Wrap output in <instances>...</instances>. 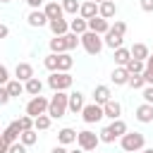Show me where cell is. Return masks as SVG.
Listing matches in <instances>:
<instances>
[{
    "label": "cell",
    "instance_id": "6da1fadb",
    "mask_svg": "<svg viewBox=\"0 0 153 153\" xmlns=\"http://www.w3.org/2000/svg\"><path fill=\"white\" fill-rule=\"evenodd\" d=\"M67 96L69 93H65V91H55L53 93V98L48 100V112H45L50 120L65 117V112H67Z\"/></svg>",
    "mask_w": 153,
    "mask_h": 153
},
{
    "label": "cell",
    "instance_id": "7a4b0ae2",
    "mask_svg": "<svg viewBox=\"0 0 153 153\" xmlns=\"http://www.w3.org/2000/svg\"><path fill=\"white\" fill-rule=\"evenodd\" d=\"M143 143H146V136L141 131H127L124 136H120V146L124 153H139L143 151Z\"/></svg>",
    "mask_w": 153,
    "mask_h": 153
},
{
    "label": "cell",
    "instance_id": "3957f363",
    "mask_svg": "<svg viewBox=\"0 0 153 153\" xmlns=\"http://www.w3.org/2000/svg\"><path fill=\"white\" fill-rule=\"evenodd\" d=\"M79 43L84 45V50H86L88 55H98V53L103 50V36H98V33H93V31L81 33V36H79Z\"/></svg>",
    "mask_w": 153,
    "mask_h": 153
},
{
    "label": "cell",
    "instance_id": "277c9868",
    "mask_svg": "<svg viewBox=\"0 0 153 153\" xmlns=\"http://www.w3.org/2000/svg\"><path fill=\"white\" fill-rule=\"evenodd\" d=\"M72 84H74V79L69 72H50V76H48V86L53 91H67Z\"/></svg>",
    "mask_w": 153,
    "mask_h": 153
},
{
    "label": "cell",
    "instance_id": "5b68a950",
    "mask_svg": "<svg viewBox=\"0 0 153 153\" xmlns=\"http://www.w3.org/2000/svg\"><path fill=\"white\" fill-rule=\"evenodd\" d=\"M76 143H79V148H81V151H96V148H98V143H100V139H98V134H96V131L84 129V131H76Z\"/></svg>",
    "mask_w": 153,
    "mask_h": 153
},
{
    "label": "cell",
    "instance_id": "8992f818",
    "mask_svg": "<svg viewBox=\"0 0 153 153\" xmlns=\"http://www.w3.org/2000/svg\"><path fill=\"white\" fill-rule=\"evenodd\" d=\"M48 112V98L45 96H33L29 103H26V115L29 117H38V115H45Z\"/></svg>",
    "mask_w": 153,
    "mask_h": 153
},
{
    "label": "cell",
    "instance_id": "52a82bcc",
    "mask_svg": "<svg viewBox=\"0 0 153 153\" xmlns=\"http://www.w3.org/2000/svg\"><path fill=\"white\" fill-rule=\"evenodd\" d=\"M81 120H84L86 124H96V122H100V120H103V108L96 105V103L84 105V110H81Z\"/></svg>",
    "mask_w": 153,
    "mask_h": 153
},
{
    "label": "cell",
    "instance_id": "ba28073f",
    "mask_svg": "<svg viewBox=\"0 0 153 153\" xmlns=\"http://www.w3.org/2000/svg\"><path fill=\"white\" fill-rule=\"evenodd\" d=\"M19 134H22V127H19V120H14L12 124H7L2 131H0V136L5 139V143L10 146V143H17L19 141Z\"/></svg>",
    "mask_w": 153,
    "mask_h": 153
},
{
    "label": "cell",
    "instance_id": "9c48e42d",
    "mask_svg": "<svg viewBox=\"0 0 153 153\" xmlns=\"http://www.w3.org/2000/svg\"><path fill=\"white\" fill-rule=\"evenodd\" d=\"M84 105H86V103H84V93H81V91H74V93L67 96V110H69V112L79 115V112L84 110Z\"/></svg>",
    "mask_w": 153,
    "mask_h": 153
},
{
    "label": "cell",
    "instance_id": "30bf717a",
    "mask_svg": "<svg viewBox=\"0 0 153 153\" xmlns=\"http://www.w3.org/2000/svg\"><path fill=\"white\" fill-rule=\"evenodd\" d=\"M108 100H112V93H110V86H105V84H98L96 88H93V103L96 105H105Z\"/></svg>",
    "mask_w": 153,
    "mask_h": 153
},
{
    "label": "cell",
    "instance_id": "8fae6325",
    "mask_svg": "<svg viewBox=\"0 0 153 153\" xmlns=\"http://www.w3.org/2000/svg\"><path fill=\"white\" fill-rule=\"evenodd\" d=\"M43 12H45L48 22H50V19H62V17H65V12H62V5H60L57 0H48V2L43 5Z\"/></svg>",
    "mask_w": 153,
    "mask_h": 153
},
{
    "label": "cell",
    "instance_id": "7c38bea8",
    "mask_svg": "<svg viewBox=\"0 0 153 153\" xmlns=\"http://www.w3.org/2000/svg\"><path fill=\"white\" fill-rule=\"evenodd\" d=\"M26 22H29V26H33V29L48 26V17H45V12H43V10H31V12H29V17H26Z\"/></svg>",
    "mask_w": 153,
    "mask_h": 153
},
{
    "label": "cell",
    "instance_id": "4fadbf2b",
    "mask_svg": "<svg viewBox=\"0 0 153 153\" xmlns=\"http://www.w3.org/2000/svg\"><path fill=\"white\" fill-rule=\"evenodd\" d=\"M108 29H110V22H108V19H103V17L88 19V31H93V33H98V36H105Z\"/></svg>",
    "mask_w": 153,
    "mask_h": 153
},
{
    "label": "cell",
    "instance_id": "5bb4252c",
    "mask_svg": "<svg viewBox=\"0 0 153 153\" xmlns=\"http://www.w3.org/2000/svg\"><path fill=\"white\" fill-rule=\"evenodd\" d=\"M31 76H33V67H31L29 62H17V67H14V79L24 84V81H29Z\"/></svg>",
    "mask_w": 153,
    "mask_h": 153
},
{
    "label": "cell",
    "instance_id": "9a60e30c",
    "mask_svg": "<svg viewBox=\"0 0 153 153\" xmlns=\"http://www.w3.org/2000/svg\"><path fill=\"white\" fill-rule=\"evenodd\" d=\"M79 17L81 19H93V17H98V5L96 2H91V0H86V2H81L79 5Z\"/></svg>",
    "mask_w": 153,
    "mask_h": 153
},
{
    "label": "cell",
    "instance_id": "2e32d148",
    "mask_svg": "<svg viewBox=\"0 0 153 153\" xmlns=\"http://www.w3.org/2000/svg\"><path fill=\"white\" fill-rule=\"evenodd\" d=\"M48 29L53 31V36H65L69 31V22L62 17V19H50L48 22Z\"/></svg>",
    "mask_w": 153,
    "mask_h": 153
},
{
    "label": "cell",
    "instance_id": "e0dca14e",
    "mask_svg": "<svg viewBox=\"0 0 153 153\" xmlns=\"http://www.w3.org/2000/svg\"><path fill=\"white\" fill-rule=\"evenodd\" d=\"M120 115H122V105H120L117 100H108V103L103 105V117H108V120H120Z\"/></svg>",
    "mask_w": 153,
    "mask_h": 153
},
{
    "label": "cell",
    "instance_id": "ac0fdd59",
    "mask_svg": "<svg viewBox=\"0 0 153 153\" xmlns=\"http://www.w3.org/2000/svg\"><path fill=\"white\" fill-rule=\"evenodd\" d=\"M141 124H148V122H153V105H148V103H141L139 108H136V115H134Z\"/></svg>",
    "mask_w": 153,
    "mask_h": 153
},
{
    "label": "cell",
    "instance_id": "d6986e66",
    "mask_svg": "<svg viewBox=\"0 0 153 153\" xmlns=\"http://www.w3.org/2000/svg\"><path fill=\"white\" fill-rule=\"evenodd\" d=\"M115 14H117V5H115L112 0H105V2H100V5H98V17H103V19H108V22H110Z\"/></svg>",
    "mask_w": 153,
    "mask_h": 153
},
{
    "label": "cell",
    "instance_id": "ffe728a7",
    "mask_svg": "<svg viewBox=\"0 0 153 153\" xmlns=\"http://www.w3.org/2000/svg\"><path fill=\"white\" fill-rule=\"evenodd\" d=\"M41 91H43V81L38 76H31L29 81H24V93H29L31 98L33 96H41Z\"/></svg>",
    "mask_w": 153,
    "mask_h": 153
},
{
    "label": "cell",
    "instance_id": "44dd1931",
    "mask_svg": "<svg viewBox=\"0 0 153 153\" xmlns=\"http://www.w3.org/2000/svg\"><path fill=\"white\" fill-rule=\"evenodd\" d=\"M129 76H131V74H129L124 67H115V69H112V74H110V79H112V84H115V86H127Z\"/></svg>",
    "mask_w": 153,
    "mask_h": 153
},
{
    "label": "cell",
    "instance_id": "7402d4cb",
    "mask_svg": "<svg viewBox=\"0 0 153 153\" xmlns=\"http://www.w3.org/2000/svg\"><path fill=\"white\" fill-rule=\"evenodd\" d=\"M122 41H124V36H120V33H115V31L108 29V33H105V38H103V45L117 50V48H122Z\"/></svg>",
    "mask_w": 153,
    "mask_h": 153
},
{
    "label": "cell",
    "instance_id": "603a6c76",
    "mask_svg": "<svg viewBox=\"0 0 153 153\" xmlns=\"http://www.w3.org/2000/svg\"><path fill=\"white\" fill-rule=\"evenodd\" d=\"M74 141H76V131L72 127H65V129L57 131V143L60 146H67V143H74Z\"/></svg>",
    "mask_w": 153,
    "mask_h": 153
},
{
    "label": "cell",
    "instance_id": "cb8c5ba5",
    "mask_svg": "<svg viewBox=\"0 0 153 153\" xmlns=\"http://www.w3.org/2000/svg\"><path fill=\"white\" fill-rule=\"evenodd\" d=\"M129 53H131V57H134V60H141V62H146V57L151 55L146 43H134V45L129 48Z\"/></svg>",
    "mask_w": 153,
    "mask_h": 153
},
{
    "label": "cell",
    "instance_id": "d4e9b609",
    "mask_svg": "<svg viewBox=\"0 0 153 153\" xmlns=\"http://www.w3.org/2000/svg\"><path fill=\"white\" fill-rule=\"evenodd\" d=\"M108 129H110V134L115 136V139H120V136H124L129 129H127V124H124V120L120 117V120H112L110 124H108Z\"/></svg>",
    "mask_w": 153,
    "mask_h": 153
},
{
    "label": "cell",
    "instance_id": "484cf974",
    "mask_svg": "<svg viewBox=\"0 0 153 153\" xmlns=\"http://www.w3.org/2000/svg\"><path fill=\"white\" fill-rule=\"evenodd\" d=\"M69 31H72V33H76V36H81V33H86V31H88V22H86V19H81V17H74V19L69 22Z\"/></svg>",
    "mask_w": 153,
    "mask_h": 153
},
{
    "label": "cell",
    "instance_id": "4316f807",
    "mask_svg": "<svg viewBox=\"0 0 153 153\" xmlns=\"http://www.w3.org/2000/svg\"><path fill=\"white\" fill-rule=\"evenodd\" d=\"M5 88H7L10 98H19V96L24 93V84H22V81H17V79H10V81L5 84Z\"/></svg>",
    "mask_w": 153,
    "mask_h": 153
},
{
    "label": "cell",
    "instance_id": "83f0119b",
    "mask_svg": "<svg viewBox=\"0 0 153 153\" xmlns=\"http://www.w3.org/2000/svg\"><path fill=\"white\" fill-rule=\"evenodd\" d=\"M72 65H74V60H72L69 53H60L57 55V72H69Z\"/></svg>",
    "mask_w": 153,
    "mask_h": 153
},
{
    "label": "cell",
    "instance_id": "f1b7e54d",
    "mask_svg": "<svg viewBox=\"0 0 153 153\" xmlns=\"http://www.w3.org/2000/svg\"><path fill=\"white\" fill-rule=\"evenodd\" d=\"M36 141H38V131H36V129H29V131H22V134H19V143H24L26 148L33 146Z\"/></svg>",
    "mask_w": 153,
    "mask_h": 153
},
{
    "label": "cell",
    "instance_id": "f546056e",
    "mask_svg": "<svg viewBox=\"0 0 153 153\" xmlns=\"http://www.w3.org/2000/svg\"><path fill=\"white\" fill-rule=\"evenodd\" d=\"M50 53H55V55L67 53V45H65V38L62 36H53L50 38Z\"/></svg>",
    "mask_w": 153,
    "mask_h": 153
},
{
    "label": "cell",
    "instance_id": "4dcf8cb0",
    "mask_svg": "<svg viewBox=\"0 0 153 153\" xmlns=\"http://www.w3.org/2000/svg\"><path fill=\"white\" fill-rule=\"evenodd\" d=\"M129 60H131L129 48H117V50H115V62H117V67H124Z\"/></svg>",
    "mask_w": 153,
    "mask_h": 153
},
{
    "label": "cell",
    "instance_id": "1f68e13d",
    "mask_svg": "<svg viewBox=\"0 0 153 153\" xmlns=\"http://www.w3.org/2000/svg\"><path fill=\"white\" fill-rule=\"evenodd\" d=\"M124 69H127L129 74H141V72L146 69V62H141V60H134V57H131V60L124 65Z\"/></svg>",
    "mask_w": 153,
    "mask_h": 153
},
{
    "label": "cell",
    "instance_id": "d6a6232c",
    "mask_svg": "<svg viewBox=\"0 0 153 153\" xmlns=\"http://www.w3.org/2000/svg\"><path fill=\"white\" fill-rule=\"evenodd\" d=\"M60 5H62V12H65V14H74V17H76L81 2H79V0H62Z\"/></svg>",
    "mask_w": 153,
    "mask_h": 153
},
{
    "label": "cell",
    "instance_id": "836d02e7",
    "mask_svg": "<svg viewBox=\"0 0 153 153\" xmlns=\"http://www.w3.org/2000/svg\"><path fill=\"white\" fill-rule=\"evenodd\" d=\"M50 122H53V120H50L48 115H38V117L33 120V129H36V131H45V129L50 127Z\"/></svg>",
    "mask_w": 153,
    "mask_h": 153
},
{
    "label": "cell",
    "instance_id": "e575fe53",
    "mask_svg": "<svg viewBox=\"0 0 153 153\" xmlns=\"http://www.w3.org/2000/svg\"><path fill=\"white\" fill-rule=\"evenodd\" d=\"M62 38H65V45H67V53H69V50H74V48L79 45V36H76V33H72V31H67V33H65Z\"/></svg>",
    "mask_w": 153,
    "mask_h": 153
},
{
    "label": "cell",
    "instance_id": "d590c367",
    "mask_svg": "<svg viewBox=\"0 0 153 153\" xmlns=\"http://www.w3.org/2000/svg\"><path fill=\"white\" fill-rule=\"evenodd\" d=\"M127 86H131V88H136V91H139V88H143V86H146V81H143V76H141V74H131V76H129V81H127Z\"/></svg>",
    "mask_w": 153,
    "mask_h": 153
},
{
    "label": "cell",
    "instance_id": "8d00e7d4",
    "mask_svg": "<svg viewBox=\"0 0 153 153\" xmlns=\"http://www.w3.org/2000/svg\"><path fill=\"white\" fill-rule=\"evenodd\" d=\"M43 65H45V69H48V72H57V55H55V53H50V55L43 60Z\"/></svg>",
    "mask_w": 153,
    "mask_h": 153
},
{
    "label": "cell",
    "instance_id": "74e56055",
    "mask_svg": "<svg viewBox=\"0 0 153 153\" xmlns=\"http://www.w3.org/2000/svg\"><path fill=\"white\" fill-rule=\"evenodd\" d=\"M19 127H22V131H29V129H33V117H29V115L19 117Z\"/></svg>",
    "mask_w": 153,
    "mask_h": 153
},
{
    "label": "cell",
    "instance_id": "f35d334b",
    "mask_svg": "<svg viewBox=\"0 0 153 153\" xmlns=\"http://www.w3.org/2000/svg\"><path fill=\"white\" fill-rule=\"evenodd\" d=\"M110 31H115V33H120V36H124V33H127V24L117 19V22H115V24L110 26Z\"/></svg>",
    "mask_w": 153,
    "mask_h": 153
},
{
    "label": "cell",
    "instance_id": "ab89813d",
    "mask_svg": "<svg viewBox=\"0 0 153 153\" xmlns=\"http://www.w3.org/2000/svg\"><path fill=\"white\" fill-rule=\"evenodd\" d=\"M98 139H100L103 143H112V141H115V136L110 134V129H108V127H103V129H100V136H98Z\"/></svg>",
    "mask_w": 153,
    "mask_h": 153
},
{
    "label": "cell",
    "instance_id": "60d3db41",
    "mask_svg": "<svg viewBox=\"0 0 153 153\" xmlns=\"http://www.w3.org/2000/svg\"><path fill=\"white\" fill-rule=\"evenodd\" d=\"M141 91H143V103L153 105V86H143Z\"/></svg>",
    "mask_w": 153,
    "mask_h": 153
},
{
    "label": "cell",
    "instance_id": "b9f144b4",
    "mask_svg": "<svg viewBox=\"0 0 153 153\" xmlns=\"http://www.w3.org/2000/svg\"><path fill=\"white\" fill-rule=\"evenodd\" d=\"M7 153H26V146L24 143H10V148H7Z\"/></svg>",
    "mask_w": 153,
    "mask_h": 153
},
{
    "label": "cell",
    "instance_id": "7bdbcfd3",
    "mask_svg": "<svg viewBox=\"0 0 153 153\" xmlns=\"http://www.w3.org/2000/svg\"><path fill=\"white\" fill-rule=\"evenodd\" d=\"M7 81H10V69L5 65H0V86H5Z\"/></svg>",
    "mask_w": 153,
    "mask_h": 153
},
{
    "label": "cell",
    "instance_id": "ee69618b",
    "mask_svg": "<svg viewBox=\"0 0 153 153\" xmlns=\"http://www.w3.org/2000/svg\"><path fill=\"white\" fill-rule=\"evenodd\" d=\"M7 103H10V93L5 86H0V105H7Z\"/></svg>",
    "mask_w": 153,
    "mask_h": 153
},
{
    "label": "cell",
    "instance_id": "f6af8a7d",
    "mask_svg": "<svg viewBox=\"0 0 153 153\" xmlns=\"http://www.w3.org/2000/svg\"><path fill=\"white\" fill-rule=\"evenodd\" d=\"M139 5L143 12H153V0H139Z\"/></svg>",
    "mask_w": 153,
    "mask_h": 153
},
{
    "label": "cell",
    "instance_id": "bcb514c9",
    "mask_svg": "<svg viewBox=\"0 0 153 153\" xmlns=\"http://www.w3.org/2000/svg\"><path fill=\"white\" fill-rule=\"evenodd\" d=\"M26 5H29L31 10H41V5H43V0H26Z\"/></svg>",
    "mask_w": 153,
    "mask_h": 153
},
{
    "label": "cell",
    "instance_id": "7dc6e473",
    "mask_svg": "<svg viewBox=\"0 0 153 153\" xmlns=\"http://www.w3.org/2000/svg\"><path fill=\"white\" fill-rule=\"evenodd\" d=\"M10 36V29H7V24H0V38H7Z\"/></svg>",
    "mask_w": 153,
    "mask_h": 153
},
{
    "label": "cell",
    "instance_id": "c3c4849f",
    "mask_svg": "<svg viewBox=\"0 0 153 153\" xmlns=\"http://www.w3.org/2000/svg\"><path fill=\"white\" fill-rule=\"evenodd\" d=\"M50 153H69V151H67V148H65V146H60V143H57V146H55V148H53V151H50Z\"/></svg>",
    "mask_w": 153,
    "mask_h": 153
},
{
    "label": "cell",
    "instance_id": "681fc988",
    "mask_svg": "<svg viewBox=\"0 0 153 153\" xmlns=\"http://www.w3.org/2000/svg\"><path fill=\"white\" fill-rule=\"evenodd\" d=\"M146 69H148V72H153V55H148V57H146Z\"/></svg>",
    "mask_w": 153,
    "mask_h": 153
},
{
    "label": "cell",
    "instance_id": "f907efd6",
    "mask_svg": "<svg viewBox=\"0 0 153 153\" xmlns=\"http://www.w3.org/2000/svg\"><path fill=\"white\" fill-rule=\"evenodd\" d=\"M7 148H10V146H7V143H5V139L0 136V153H7Z\"/></svg>",
    "mask_w": 153,
    "mask_h": 153
},
{
    "label": "cell",
    "instance_id": "816d5d0a",
    "mask_svg": "<svg viewBox=\"0 0 153 153\" xmlns=\"http://www.w3.org/2000/svg\"><path fill=\"white\" fill-rule=\"evenodd\" d=\"M69 153H86V151H81V148H76V151H69Z\"/></svg>",
    "mask_w": 153,
    "mask_h": 153
},
{
    "label": "cell",
    "instance_id": "f5cc1de1",
    "mask_svg": "<svg viewBox=\"0 0 153 153\" xmlns=\"http://www.w3.org/2000/svg\"><path fill=\"white\" fill-rule=\"evenodd\" d=\"M141 153H153V148H143V151H141Z\"/></svg>",
    "mask_w": 153,
    "mask_h": 153
},
{
    "label": "cell",
    "instance_id": "db71d44e",
    "mask_svg": "<svg viewBox=\"0 0 153 153\" xmlns=\"http://www.w3.org/2000/svg\"><path fill=\"white\" fill-rule=\"evenodd\" d=\"M91 2H96V5H100V2H105V0H91Z\"/></svg>",
    "mask_w": 153,
    "mask_h": 153
},
{
    "label": "cell",
    "instance_id": "11a10c76",
    "mask_svg": "<svg viewBox=\"0 0 153 153\" xmlns=\"http://www.w3.org/2000/svg\"><path fill=\"white\" fill-rule=\"evenodd\" d=\"M0 2H10V0H0Z\"/></svg>",
    "mask_w": 153,
    "mask_h": 153
}]
</instances>
